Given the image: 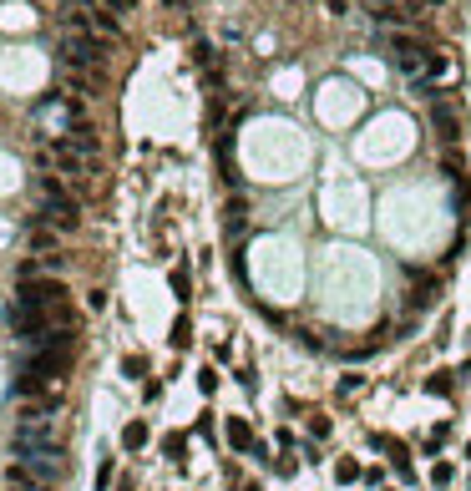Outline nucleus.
<instances>
[{"instance_id": "10", "label": "nucleus", "mask_w": 471, "mask_h": 491, "mask_svg": "<svg viewBox=\"0 0 471 491\" xmlns=\"http://www.w3.org/2000/svg\"><path fill=\"white\" fill-rule=\"evenodd\" d=\"M334 476H339V481H355V476H360V466H355V461H339V466H334Z\"/></svg>"}, {"instance_id": "7", "label": "nucleus", "mask_w": 471, "mask_h": 491, "mask_svg": "<svg viewBox=\"0 0 471 491\" xmlns=\"http://www.w3.org/2000/svg\"><path fill=\"white\" fill-rule=\"evenodd\" d=\"M228 441L239 446V451H254V430H249L244 420H228Z\"/></svg>"}, {"instance_id": "3", "label": "nucleus", "mask_w": 471, "mask_h": 491, "mask_svg": "<svg viewBox=\"0 0 471 491\" xmlns=\"http://www.w3.org/2000/svg\"><path fill=\"white\" fill-rule=\"evenodd\" d=\"M16 466L31 471V476L46 481V486H56V476L66 471V461H61V441H56V446H21V451H16Z\"/></svg>"}, {"instance_id": "5", "label": "nucleus", "mask_w": 471, "mask_h": 491, "mask_svg": "<svg viewBox=\"0 0 471 491\" xmlns=\"http://www.w3.org/2000/svg\"><path fill=\"white\" fill-rule=\"evenodd\" d=\"M46 157H51V162H56V168H61L66 178H76V183H81V178H91V162H96V157L76 152V147H71L66 137H56V147H51Z\"/></svg>"}, {"instance_id": "1", "label": "nucleus", "mask_w": 471, "mask_h": 491, "mask_svg": "<svg viewBox=\"0 0 471 491\" xmlns=\"http://www.w3.org/2000/svg\"><path fill=\"white\" fill-rule=\"evenodd\" d=\"M61 66L66 71H81V76H101L106 41L91 36V31H81V26H66V36H61Z\"/></svg>"}, {"instance_id": "11", "label": "nucleus", "mask_w": 471, "mask_h": 491, "mask_svg": "<svg viewBox=\"0 0 471 491\" xmlns=\"http://www.w3.org/2000/svg\"><path fill=\"white\" fill-rule=\"evenodd\" d=\"M360 385H365V380H360V375H344V380H339V395H355Z\"/></svg>"}, {"instance_id": "4", "label": "nucleus", "mask_w": 471, "mask_h": 491, "mask_svg": "<svg viewBox=\"0 0 471 491\" xmlns=\"http://www.w3.org/2000/svg\"><path fill=\"white\" fill-rule=\"evenodd\" d=\"M66 304V284L61 279H21L16 309H61Z\"/></svg>"}, {"instance_id": "8", "label": "nucleus", "mask_w": 471, "mask_h": 491, "mask_svg": "<svg viewBox=\"0 0 471 491\" xmlns=\"http://www.w3.org/2000/svg\"><path fill=\"white\" fill-rule=\"evenodd\" d=\"M122 446H127V451H142V446H147V425H142V420H132V425L122 430Z\"/></svg>"}, {"instance_id": "6", "label": "nucleus", "mask_w": 471, "mask_h": 491, "mask_svg": "<svg viewBox=\"0 0 471 491\" xmlns=\"http://www.w3.org/2000/svg\"><path fill=\"white\" fill-rule=\"evenodd\" d=\"M31 248H36L46 263H56V253H51V248H56V233H51V228H36V233H31Z\"/></svg>"}, {"instance_id": "12", "label": "nucleus", "mask_w": 471, "mask_h": 491, "mask_svg": "<svg viewBox=\"0 0 471 491\" xmlns=\"http://www.w3.org/2000/svg\"><path fill=\"white\" fill-rule=\"evenodd\" d=\"M11 491H26V486H11Z\"/></svg>"}, {"instance_id": "2", "label": "nucleus", "mask_w": 471, "mask_h": 491, "mask_svg": "<svg viewBox=\"0 0 471 491\" xmlns=\"http://www.w3.org/2000/svg\"><path fill=\"white\" fill-rule=\"evenodd\" d=\"M41 218H46V228H56V233H76L81 228V203L61 183L46 178V188H41Z\"/></svg>"}, {"instance_id": "9", "label": "nucleus", "mask_w": 471, "mask_h": 491, "mask_svg": "<svg viewBox=\"0 0 471 491\" xmlns=\"http://www.w3.org/2000/svg\"><path fill=\"white\" fill-rule=\"evenodd\" d=\"M188 335H193V330H188V319H178V324H172V345H178V350L188 345Z\"/></svg>"}]
</instances>
